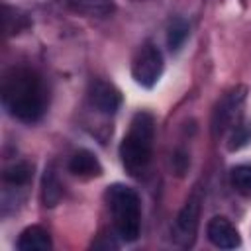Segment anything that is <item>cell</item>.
Masks as SVG:
<instances>
[{"label": "cell", "mask_w": 251, "mask_h": 251, "mask_svg": "<svg viewBox=\"0 0 251 251\" xmlns=\"http://www.w3.org/2000/svg\"><path fill=\"white\" fill-rule=\"evenodd\" d=\"M249 141H251V124H247V122L237 124L227 133V149L229 151H237V149L245 147Z\"/></svg>", "instance_id": "2e32d148"}, {"label": "cell", "mask_w": 251, "mask_h": 251, "mask_svg": "<svg viewBox=\"0 0 251 251\" xmlns=\"http://www.w3.org/2000/svg\"><path fill=\"white\" fill-rule=\"evenodd\" d=\"M16 245L22 251H47V249L53 247L49 231L45 227H41V226H29V227H25L20 233Z\"/></svg>", "instance_id": "30bf717a"}, {"label": "cell", "mask_w": 251, "mask_h": 251, "mask_svg": "<svg viewBox=\"0 0 251 251\" xmlns=\"http://www.w3.org/2000/svg\"><path fill=\"white\" fill-rule=\"evenodd\" d=\"M153 143H155V118L149 112L139 110L131 118L129 129L120 145L122 165L131 176L145 175L153 157Z\"/></svg>", "instance_id": "7a4b0ae2"}, {"label": "cell", "mask_w": 251, "mask_h": 251, "mask_svg": "<svg viewBox=\"0 0 251 251\" xmlns=\"http://www.w3.org/2000/svg\"><path fill=\"white\" fill-rule=\"evenodd\" d=\"M63 196V186L53 169H47L43 175V202L45 206H55Z\"/></svg>", "instance_id": "9a60e30c"}, {"label": "cell", "mask_w": 251, "mask_h": 251, "mask_svg": "<svg viewBox=\"0 0 251 251\" xmlns=\"http://www.w3.org/2000/svg\"><path fill=\"white\" fill-rule=\"evenodd\" d=\"M69 171L78 178H96L102 175V165L92 151L80 149L69 159Z\"/></svg>", "instance_id": "9c48e42d"}, {"label": "cell", "mask_w": 251, "mask_h": 251, "mask_svg": "<svg viewBox=\"0 0 251 251\" xmlns=\"http://www.w3.org/2000/svg\"><path fill=\"white\" fill-rule=\"evenodd\" d=\"M229 182L237 194L251 198V165L249 163L235 165L229 173Z\"/></svg>", "instance_id": "5bb4252c"}, {"label": "cell", "mask_w": 251, "mask_h": 251, "mask_svg": "<svg viewBox=\"0 0 251 251\" xmlns=\"http://www.w3.org/2000/svg\"><path fill=\"white\" fill-rule=\"evenodd\" d=\"M2 104L12 118L24 124L39 122L49 104L43 76L27 65L10 67L2 78Z\"/></svg>", "instance_id": "6da1fadb"}, {"label": "cell", "mask_w": 251, "mask_h": 251, "mask_svg": "<svg viewBox=\"0 0 251 251\" xmlns=\"http://www.w3.org/2000/svg\"><path fill=\"white\" fill-rule=\"evenodd\" d=\"M106 206L112 216L114 231L124 241H135L141 231V200L139 194L126 184L106 188Z\"/></svg>", "instance_id": "3957f363"}, {"label": "cell", "mask_w": 251, "mask_h": 251, "mask_svg": "<svg viewBox=\"0 0 251 251\" xmlns=\"http://www.w3.org/2000/svg\"><path fill=\"white\" fill-rule=\"evenodd\" d=\"M163 69H165L163 53L151 41L143 43L131 61V76L137 84H141L145 88H153L159 82Z\"/></svg>", "instance_id": "8992f818"}, {"label": "cell", "mask_w": 251, "mask_h": 251, "mask_svg": "<svg viewBox=\"0 0 251 251\" xmlns=\"http://www.w3.org/2000/svg\"><path fill=\"white\" fill-rule=\"evenodd\" d=\"M71 6L80 14L98 18H106L116 10L114 0H71Z\"/></svg>", "instance_id": "7c38bea8"}, {"label": "cell", "mask_w": 251, "mask_h": 251, "mask_svg": "<svg viewBox=\"0 0 251 251\" xmlns=\"http://www.w3.org/2000/svg\"><path fill=\"white\" fill-rule=\"evenodd\" d=\"M200 212H202V190L196 186L192 194L186 198L184 206L180 208L175 226H173V239L180 247H190L196 241L198 226H200Z\"/></svg>", "instance_id": "5b68a950"}, {"label": "cell", "mask_w": 251, "mask_h": 251, "mask_svg": "<svg viewBox=\"0 0 251 251\" xmlns=\"http://www.w3.org/2000/svg\"><path fill=\"white\" fill-rule=\"evenodd\" d=\"M190 33V25L184 18H173L167 25V45L171 51H178L184 41L188 39Z\"/></svg>", "instance_id": "4fadbf2b"}, {"label": "cell", "mask_w": 251, "mask_h": 251, "mask_svg": "<svg viewBox=\"0 0 251 251\" xmlns=\"http://www.w3.org/2000/svg\"><path fill=\"white\" fill-rule=\"evenodd\" d=\"M247 100V88L245 86H233L227 90L216 104L212 114V133L214 137L227 135L237 124L243 122V108Z\"/></svg>", "instance_id": "277c9868"}, {"label": "cell", "mask_w": 251, "mask_h": 251, "mask_svg": "<svg viewBox=\"0 0 251 251\" xmlns=\"http://www.w3.org/2000/svg\"><path fill=\"white\" fill-rule=\"evenodd\" d=\"M88 102L96 112L110 116L116 114L118 108L122 106V94L112 82L96 78L88 86Z\"/></svg>", "instance_id": "52a82bcc"}, {"label": "cell", "mask_w": 251, "mask_h": 251, "mask_svg": "<svg viewBox=\"0 0 251 251\" xmlns=\"http://www.w3.org/2000/svg\"><path fill=\"white\" fill-rule=\"evenodd\" d=\"M206 235L210 243L220 249H235L241 243L237 227L226 216H214L206 226Z\"/></svg>", "instance_id": "ba28073f"}, {"label": "cell", "mask_w": 251, "mask_h": 251, "mask_svg": "<svg viewBox=\"0 0 251 251\" xmlns=\"http://www.w3.org/2000/svg\"><path fill=\"white\" fill-rule=\"evenodd\" d=\"M4 182L18 188V186H25L31 176H33V165L27 161H14L12 165H8L4 169Z\"/></svg>", "instance_id": "8fae6325"}]
</instances>
